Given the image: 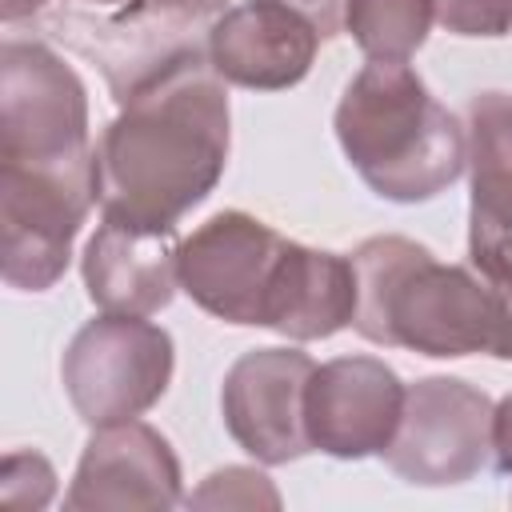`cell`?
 I'll list each match as a JSON object with an SVG mask.
<instances>
[{
  "label": "cell",
  "mask_w": 512,
  "mask_h": 512,
  "mask_svg": "<svg viewBox=\"0 0 512 512\" xmlns=\"http://www.w3.org/2000/svg\"><path fill=\"white\" fill-rule=\"evenodd\" d=\"M204 40L216 76L252 92L300 84L320 48L316 28L276 0H248L220 12Z\"/></svg>",
  "instance_id": "12"
},
{
  "label": "cell",
  "mask_w": 512,
  "mask_h": 512,
  "mask_svg": "<svg viewBox=\"0 0 512 512\" xmlns=\"http://www.w3.org/2000/svg\"><path fill=\"white\" fill-rule=\"evenodd\" d=\"M96 204V156L64 164H0V276L8 288H52Z\"/></svg>",
  "instance_id": "4"
},
{
  "label": "cell",
  "mask_w": 512,
  "mask_h": 512,
  "mask_svg": "<svg viewBox=\"0 0 512 512\" xmlns=\"http://www.w3.org/2000/svg\"><path fill=\"white\" fill-rule=\"evenodd\" d=\"M88 92L36 40L0 48V164H64L88 156Z\"/></svg>",
  "instance_id": "6"
},
{
  "label": "cell",
  "mask_w": 512,
  "mask_h": 512,
  "mask_svg": "<svg viewBox=\"0 0 512 512\" xmlns=\"http://www.w3.org/2000/svg\"><path fill=\"white\" fill-rule=\"evenodd\" d=\"M432 12L452 36L496 40L512 32V0H432Z\"/></svg>",
  "instance_id": "18"
},
{
  "label": "cell",
  "mask_w": 512,
  "mask_h": 512,
  "mask_svg": "<svg viewBox=\"0 0 512 512\" xmlns=\"http://www.w3.org/2000/svg\"><path fill=\"white\" fill-rule=\"evenodd\" d=\"M228 124V92L208 56L184 60L140 88L92 148L104 220L172 236L220 184Z\"/></svg>",
  "instance_id": "1"
},
{
  "label": "cell",
  "mask_w": 512,
  "mask_h": 512,
  "mask_svg": "<svg viewBox=\"0 0 512 512\" xmlns=\"http://www.w3.org/2000/svg\"><path fill=\"white\" fill-rule=\"evenodd\" d=\"M88 300L116 316H152L172 304L180 288L176 248L164 232L104 220L80 256Z\"/></svg>",
  "instance_id": "13"
},
{
  "label": "cell",
  "mask_w": 512,
  "mask_h": 512,
  "mask_svg": "<svg viewBox=\"0 0 512 512\" xmlns=\"http://www.w3.org/2000/svg\"><path fill=\"white\" fill-rule=\"evenodd\" d=\"M400 376L376 356H336L320 364L304 392L312 452L336 460L384 456L404 412Z\"/></svg>",
  "instance_id": "10"
},
{
  "label": "cell",
  "mask_w": 512,
  "mask_h": 512,
  "mask_svg": "<svg viewBox=\"0 0 512 512\" xmlns=\"http://www.w3.org/2000/svg\"><path fill=\"white\" fill-rule=\"evenodd\" d=\"M64 504L72 512H168L180 504V460L152 424H104L84 444Z\"/></svg>",
  "instance_id": "11"
},
{
  "label": "cell",
  "mask_w": 512,
  "mask_h": 512,
  "mask_svg": "<svg viewBox=\"0 0 512 512\" xmlns=\"http://www.w3.org/2000/svg\"><path fill=\"white\" fill-rule=\"evenodd\" d=\"M276 4H284L288 12H296L300 20H308L320 40L340 36L344 32V20H348V0H276Z\"/></svg>",
  "instance_id": "20"
},
{
  "label": "cell",
  "mask_w": 512,
  "mask_h": 512,
  "mask_svg": "<svg viewBox=\"0 0 512 512\" xmlns=\"http://www.w3.org/2000/svg\"><path fill=\"white\" fill-rule=\"evenodd\" d=\"M188 504L196 508H280V492L256 468H220L188 496Z\"/></svg>",
  "instance_id": "17"
},
{
  "label": "cell",
  "mask_w": 512,
  "mask_h": 512,
  "mask_svg": "<svg viewBox=\"0 0 512 512\" xmlns=\"http://www.w3.org/2000/svg\"><path fill=\"white\" fill-rule=\"evenodd\" d=\"M492 456L500 472H512V392L492 412Z\"/></svg>",
  "instance_id": "21"
},
{
  "label": "cell",
  "mask_w": 512,
  "mask_h": 512,
  "mask_svg": "<svg viewBox=\"0 0 512 512\" xmlns=\"http://www.w3.org/2000/svg\"><path fill=\"white\" fill-rule=\"evenodd\" d=\"M140 4H148V8H156V12H164V16H176V20L200 24V20L216 16V12H224L228 0H140Z\"/></svg>",
  "instance_id": "22"
},
{
  "label": "cell",
  "mask_w": 512,
  "mask_h": 512,
  "mask_svg": "<svg viewBox=\"0 0 512 512\" xmlns=\"http://www.w3.org/2000/svg\"><path fill=\"white\" fill-rule=\"evenodd\" d=\"M492 412L496 404L476 384L424 376L404 392V412L384 460L400 480L420 488L464 484L492 456Z\"/></svg>",
  "instance_id": "8"
},
{
  "label": "cell",
  "mask_w": 512,
  "mask_h": 512,
  "mask_svg": "<svg viewBox=\"0 0 512 512\" xmlns=\"http://www.w3.org/2000/svg\"><path fill=\"white\" fill-rule=\"evenodd\" d=\"M332 128L360 180L396 204L440 196L468 164L460 120L408 64H364L344 88Z\"/></svg>",
  "instance_id": "3"
},
{
  "label": "cell",
  "mask_w": 512,
  "mask_h": 512,
  "mask_svg": "<svg viewBox=\"0 0 512 512\" xmlns=\"http://www.w3.org/2000/svg\"><path fill=\"white\" fill-rule=\"evenodd\" d=\"M356 316V268L352 256L288 244L280 284L272 296L268 328L288 340H328Z\"/></svg>",
  "instance_id": "14"
},
{
  "label": "cell",
  "mask_w": 512,
  "mask_h": 512,
  "mask_svg": "<svg viewBox=\"0 0 512 512\" xmlns=\"http://www.w3.org/2000/svg\"><path fill=\"white\" fill-rule=\"evenodd\" d=\"M468 220L512 228V92H480L468 104Z\"/></svg>",
  "instance_id": "15"
},
{
  "label": "cell",
  "mask_w": 512,
  "mask_h": 512,
  "mask_svg": "<svg viewBox=\"0 0 512 512\" xmlns=\"http://www.w3.org/2000/svg\"><path fill=\"white\" fill-rule=\"evenodd\" d=\"M356 316L352 328L384 348L432 360L472 352L512 360V296L476 268L440 264L408 236H372L352 252Z\"/></svg>",
  "instance_id": "2"
},
{
  "label": "cell",
  "mask_w": 512,
  "mask_h": 512,
  "mask_svg": "<svg viewBox=\"0 0 512 512\" xmlns=\"http://www.w3.org/2000/svg\"><path fill=\"white\" fill-rule=\"evenodd\" d=\"M288 244L248 212H216L176 244L180 288L216 320L268 328Z\"/></svg>",
  "instance_id": "7"
},
{
  "label": "cell",
  "mask_w": 512,
  "mask_h": 512,
  "mask_svg": "<svg viewBox=\"0 0 512 512\" xmlns=\"http://www.w3.org/2000/svg\"><path fill=\"white\" fill-rule=\"evenodd\" d=\"M432 0H348V36L368 60L404 64L432 28Z\"/></svg>",
  "instance_id": "16"
},
{
  "label": "cell",
  "mask_w": 512,
  "mask_h": 512,
  "mask_svg": "<svg viewBox=\"0 0 512 512\" xmlns=\"http://www.w3.org/2000/svg\"><path fill=\"white\" fill-rule=\"evenodd\" d=\"M44 4H48V0H0V20H4V24H20V20L36 16Z\"/></svg>",
  "instance_id": "23"
},
{
  "label": "cell",
  "mask_w": 512,
  "mask_h": 512,
  "mask_svg": "<svg viewBox=\"0 0 512 512\" xmlns=\"http://www.w3.org/2000/svg\"><path fill=\"white\" fill-rule=\"evenodd\" d=\"M316 364L300 348L244 352L220 388L228 436L260 464H292L312 452L304 428V392Z\"/></svg>",
  "instance_id": "9"
},
{
  "label": "cell",
  "mask_w": 512,
  "mask_h": 512,
  "mask_svg": "<svg viewBox=\"0 0 512 512\" xmlns=\"http://www.w3.org/2000/svg\"><path fill=\"white\" fill-rule=\"evenodd\" d=\"M176 348L160 324L144 316L104 312L88 320L60 360L64 392L88 428L136 420L172 384Z\"/></svg>",
  "instance_id": "5"
},
{
  "label": "cell",
  "mask_w": 512,
  "mask_h": 512,
  "mask_svg": "<svg viewBox=\"0 0 512 512\" xmlns=\"http://www.w3.org/2000/svg\"><path fill=\"white\" fill-rule=\"evenodd\" d=\"M56 492V472L40 452H8L0 476V500L20 508H44Z\"/></svg>",
  "instance_id": "19"
},
{
  "label": "cell",
  "mask_w": 512,
  "mask_h": 512,
  "mask_svg": "<svg viewBox=\"0 0 512 512\" xmlns=\"http://www.w3.org/2000/svg\"><path fill=\"white\" fill-rule=\"evenodd\" d=\"M84 4H96V8H132L140 0H84Z\"/></svg>",
  "instance_id": "24"
}]
</instances>
